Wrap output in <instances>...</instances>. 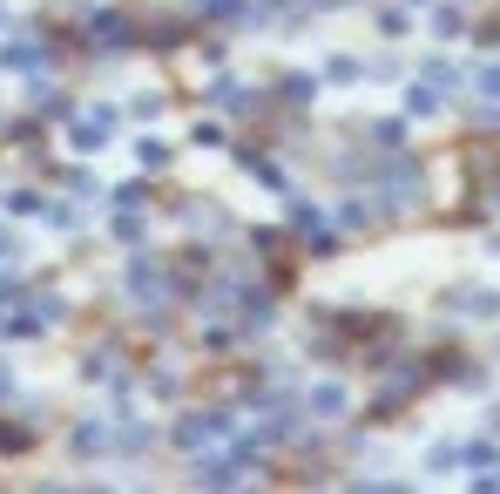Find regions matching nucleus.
Masks as SVG:
<instances>
[{
    "label": "nucleus",
    "instance_id": "f257e3e1",
    "mask_svg": "<svg viewBox=\"0 0 500 494\" xmlns=\"http://www.w3.org/2000/svg\"><path fill=\"white\" fill-rule=\"evenodd\" d=\"M311 406H318V413H345V393H338V387H318V400H311Z\"/></svg>",
    "mask_w": 500,
    "mask_h": 494
}]
</instances>
